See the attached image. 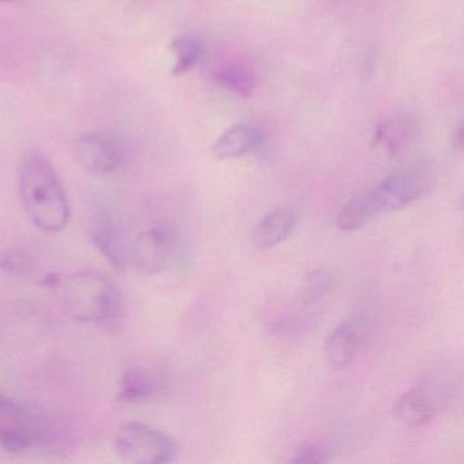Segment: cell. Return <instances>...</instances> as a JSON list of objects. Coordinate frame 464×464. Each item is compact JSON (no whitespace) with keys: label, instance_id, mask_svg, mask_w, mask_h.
I'll return each mask as SVG.
<instances>
[{"label":"cell","instance_id":"1","mask_svg":"<svg viewBox=\"0 0 464 464\" xmlns=\"http://www.w3.org/2000/svg\"><path fill=\"white\" fill-rule=\"evenodd\" d=\"M21 205L43 232H62L69 225V198L50 160L39 151L25 154L18 169Z\"/></svg>","mask_w":464,"mask_h":464},{"label":"cell","instance_id":"2","mask_svg":"<svg viewBox=\"0 0 464 464\" xmlns=\"http://www.w3.org/2000/svg\"><path fill=\"white\" fill-rule=\"evenodd\" d=\"M53 287L59 293L64 311L78 322L93 323L113 330L126 317L123 293L115 282L99 271L58 276Z\"/></svg>","mask_w":464,"mask_h":464},{"label":"cell","instance_id":"3","mask_svg":"<svg viewBox=\"0 0 464 464\" xmlns=\"http://www.w3.org/2000/svg\"><path fill=\"white\" fill-rule=\"evenodd\" d=\"M186 240L173 225L157 222L140 230L129 244V265L145 274L176 270L186 262Z\"/></svg>","mask_w":464,"mask_h":464},{"label":"cell","instance_id":"4","mask_svg":"<svg viewBox=\"0 0 464 464\" xmlns=\"http://www.w3.org/2000/svg\"><path fill=\"white\" fill-rule=\"evenodd\" d=\"M115 452L123 460L137 464H165L178 458V442L148 423H124L113 439Z\"/></svg>","mask_w":464,"mask_h":464},{"label":"cell","instance_id":"5","mask_svg":"<svg viewBox=\"0 0 464 464\" xmlns=\"http://www.w3.org/2000/svg\"><path fill=\"white\" fill-rule=\"evenodd\" d=\"M430 187V176L422 168H403L382 179L366 194L374 213H395L420 199Z\"/></svg>","mask_w":464,"mask_h":464},{"label":"cell","instance_id":"6","mask_svg":"<svg viewBox=\"0 0 464 464\" xmlns=\"http://www.w3.org/2000/svg\"><path fill=\"white\" fill-rule=\"evenodd\" d=\"M450 401L448 388L437 382H423L410 388L396 401L393 412L404 425L418 428L431 422Z\"/></svg>","mask_w":464,"mask_h":464},{"label":"cell","instance_id":"7","mask_svg":"<svg viewBox=\"0 0 464 464\" xmlns=\"http://www.w3.org/2000/svg\"><path fill=\"white\" fill-rule=\"evenodd\" d=\"M75 160L89 175L110 176L123 164L121 143L108 132L92 131L80 135L74 143Z\"/></svg>","mask_w":464,"mask_h":464},{"label":"cell","instance_id":"8","mask_svg":"<svg viewBox=\"0 0 464 464\" xmlns=\"http://www.w3.org/2000/svg\"><path fill=\"white\" fill-rule=\"evenodd\" d=\"M89 237L102 256L116 268L126 270L129 266V243L119 217L113 210L99 208L89 218Z\"/></svg>","mask_w":464,"mask_h":464},{"label":"cell","instance_id":"9","mask_svg":"<svg viewBox=\"0 0 464 464\" xmlns=\"http://www.w3.org/2000/svg\"><path fill=\"white\" fill-rule=\"evenodd\" d=\"M420 123L410 113H398L382 121L372 137V146L382 156L396 157L414 145Z\"/></svg>","mask_w":464,"mask_h":464},{"label":"cell","instance_id":"10","mask_svg":"<svg viewBox=\"0 0 464 464\" xmlns=\"http://www.w3.org/2000/svg\"><path fill=\"white\" fill-rule=\"evenodd\" d=\"M265 142V135L252 124H233L225 130L210 149L211 157L217 161L240 159L257 150Z\"/></svg>","mask_w":464,"mask_h":464},{"label":"cell","instance_id":"11","mask_svg":"<svg viewBox=\"0 0 464 464\" xmlns=\"http://www.w3.org/2000/svg\"><path fill=\"white\" fill-rule=\"evenodd\" d=\"M362 344V333L354 322H343L334 328L325 341V362L331 371H342L354 360Z\"/></svg>","mask_w":464,"mask_h":464},{"label":"cell","instance_id":"12","mask_svg":"<svg viewBox=\"0 0 464 464\" xmlns=\"http://www.w3.org/2000/svg\"><path fill=\"white\" fill-rule=\"evenodd\" d=\"M297 227V213L293 208H282L263 217L252 232V241L260 249L279 246L292 236Z\"/></svg>","mask_w":464,"mask_h":464},{"label":"cell","instance_id":"13","mask_svg":"<svg viewBox=\"0 0 464 464\" xmlns=\"http://www.w3.org/2000/svg\"><path fill=\"white\" fill-rule=\"evenodd\" d=\"M161 391V382L148 369L132 366L119 379L118 399L123 403L150 401Z\"/></svg>","mask_w":464,"mask_h":464},{"label":"cell","instance_id":"14","mask_svg":"<svg viewBox=\"0 0 464 464\" xmlns=\"http://www.w3.org/2000/svg\"><path fill=\"white\" fill-rule=\"evenodd\" d=\"M173 53H175V66H173L172 74L175 77L187 74L191 72L205 53V44L199 37L195 34H183L176 37L170 44Z\"/></svg>","mask_w":464,"mask_h":464},{"label":"cell","instance_id":"15","mask_svg":"<svg viewBox=\"0 0 464 464\" xmlns=\"http://www.w3.org/2000/svg\"><path fill=\"white\" fill-rule=\"evenodd\" d=\"M374 214L376 213L366 194L353 198L349 202L344 203L336 214L335 227L342 232H354L368 224Z\"/></svg>","mask_w":464,"mask_h":464},{"label":"cell","instance_id":"16","mask_svg":"<svg viewBox=\"0 0 464 464\" xmlns=\"http://www.w3.org/2000/svg\"><path fill=\"white\" fill-rule=\"evenodd\" d=\"M216 81L232 93L241 97H249L256 86L254 72L248 67L238 63H230L218 70Z\"/></svg>","mask_w":464,"mask_h":464},{"label":"cell","instance_id":"17","mask_svg":"<svg viewBox=\"0 0 464 464\" xmlns=\"http://www.w3.org/2000/svg\"><path fill=\"white\" fill-rule=\"evenodd\" d=\"M0 271L12 276H37L40 271L39 262L25 246H12L0 252Z\"/></svg>","mask_w":464,"mask_h":464},{"label":"cell","instance_id":"18","mask_svg":"<svg viewBox=\"0 0 464 464\" xmlns=\"http://www.w3.org/2000/svg\"><path fill=\"white\" fill-rule=\"evenodd\" d=\"M333 286L334 276L331 271L323 270V268L312 271L306 276L301 289V301L305 305H316L320 301L324 300Z\"/></svg>","mask_w":464,"mask_h":464},{"label":"cell","instance_id":"19","mask_svg":"<svg viewBox=\"0 0 464 464\" xmlns=\"http://www.w3.org/2000/svg\"><path fill=\"white\" fill-rule=\"evenodd\" d=\"M330 460V448L323 442H306L301 445L290 459L292 463H327Z\"/></svg>","mask_w":464,"mask_h":464},{"label":"cell","instance_id":"20","mask_svg":"<svg viewBox=\"0 0 464 464\" xmlns=\"http://www.w3.org/2000/svg\"><path fill=\"white\" fill-rule=\"evenodd\" d=\"M0 2H13V0H0Z\"/></svg>","mask_w":464,"mask_h":464}]
</instances>
